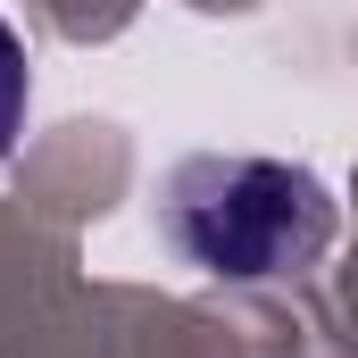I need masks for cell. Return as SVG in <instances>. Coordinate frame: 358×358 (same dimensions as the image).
I'll use <instances>...</instances> for the list:
<instances>
[{
	"instance_id": "1",
	"label": "cell",
	"mask_w": 358,
	"mask_h": 358,
	"mask_svg": "<svg viewBox=\"0 0 358 358\" xmlns=\"http://www.w3.org/2000/svg\"><path fill=\"white\" fill-rule=\"evenodd\" d=\"M334 192L325 176L259 159V150H200L159 183V234L183 267L217 283H283L334 250Z\"/></svg>"
},
{
	"instance_id": "2",
	"label": "cell",
	"mask_w": 358,
	"mask_h": 358,
	"mask_svg": "<svg viewBox=\"0 0 358 358\" xmlns=\"http://www.w3.org/2000/svg\"><path fill=\"white\" fill-rule=\"evenodd\" d=\"M17 125H25V42L0 25V150L17 142Z\"/></svg>"
}]
</instances>
